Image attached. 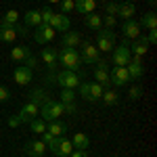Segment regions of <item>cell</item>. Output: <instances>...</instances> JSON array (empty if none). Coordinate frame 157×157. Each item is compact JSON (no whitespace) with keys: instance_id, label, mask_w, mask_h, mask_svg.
Returning <instances> with one entry per match:
<instances>
[{"instance_id":"6da1fadb","label":"cell","mask_w":157,"mask_h":157,"mask_svg":"<svg viewBox=\"0 0 157 157\" xmlns=\"http://www.w3.org/2000/svg\"><path fill=\"white\" fill-rule=\"evenodd\" d=\"M57 63H61L65 69L69 71H78L80 65H82V59H80V52L75 48H69V46H63L61 50H57Z\"/></svg>"},{"instance_id":"7a4b0ae2","label":"cell","mask_w":157,"mask_h":157,"mask_svg":"<svg viewBox=\"0 0 157 157\" xmlns=\"http://www.w3.org/2000/svg\"><path fill=\"white\" fill-rule=\"evenodd\" d=\"M63 113H65V109H63V103H61V101H52V98H48L44 105H40V109H38V115H40V120H44L46 124H48V121L59 120Z\"/></svg>"},{"instance_id":"3957f363","label":"cell","mask_w":157,"mask_h":157,"mask_svg":"<svg viewBox=\"0 0 157 157\" xmlns=\"http://www.w3.org/2000/svg\"><path fill=\"white\" fill-rule=\"evenodd\" d=\"M50 82H55V84H59L61 88H78L80 86V82H82V78H80V73L78 71H69V69H63V71H59L57 75H52L50 73L48 75Z\"/></svg>"},{"instance_id":"277c9868","label":"cell","mask_w":157,"mask_h":157,"mask_svg":"<svg viewBox=\"0 0 157 157\" xmlns=\"http://www.w3.org/2000/svg\"><path fill=\"white\" fill-rule=\"evenodd\" d=\"M103 86L97 84V82H80V97L88 101V103H97L103 97Z\"/></svg>"},{"instance_id":"5b68a950","label":"cell","mask_w":157,"mask_h":157,"mask_svg":"<svg viewBox=\"0 0 157 157\" xmlns=\"http://www.w3.org/2000/svg\"><path fill=\"white\" fill-rule=\"evenodd\" d=\"M130 59H132V52H130V40L124 38V42H121L120 46L113 48V63H115L117 67H126V65L130 63Z\"/></svg>"},{"instance_id":"8992f818","label":"cell","mask_w":157,"mask_h":157,"mask_svg":"<svg viewBox=\"0 0 157 157\" xmlns=\"http://www.w3.org/2000/svg\"><path fill=\"white\" fill-rule=\"evenodd\" d=\"M97 48H98V52H111L115 48V34H113V29H107V27L98 29Z\"/></svg>"},{"instance_id":"52a82bcc","label":"cell","mask_w":157,"mask_h":157,"mask_svg":"<svg viewBox=\"0 0 157 157\" xmlns=\"http://www.w3.org/2000/svg\"><path fill=\"white\" fill-rule=\"evenodd\" d=\"M48 149L57 157H69V153L73 151V145H71V140L65 138V136H55V140L48 145Z\"/></svg>"},{"instance_id":"ba28073f","label":"cell","mask_w":157,"mask_h":157,"mask_svg":"<svg viewBox=\"0 0 157 157\" xmlns=\"http://www.w3.org/2000/svg\"><path fill=\"white\" fill-rule=\"evenodd\" d=\"M109 78H111V84L113 86H126L130 82V75H128V69L126 67H117V65H113V69L109 71Z\"/></svg>"},{"instance_id":"9c48e42d","label":"cell","mask_w":157,"mask_h":157,"mask_svg":"<svg viewBox=\"0 0 157 157\" xmlns=\"http://www.w3.org/2000/svg\"><path fill=\"white\" fill-rule=\"evenodd\" d=\"M126 69H128L130 80H140V78H143V73H145V67H143V57L132 55V59H130V63H128V65H126Z\"/></svg>"},{"instance_id":"30bf717a","label":"cell","mask_w":157,"mask_h":157,"mask_svg":"<svg viewBox=\"0 0 157 157\" xmlns=\"http://www.w3.org/2000/svg\"><path fill=\"white\" fill-rule=\"evenodd\" d=\"M55 29L50 27V25H46V23H40L38 25V29H36V42L38 44H48V42H52L55 40Z\"/></svg>"},{"instance_id":"8fae6325","label":"cell","mask_w":157,"mask_h":157,"mask_svg":"<svg viewBox=\"0 0 157 157\" xmlns=\"http://www.w3.org/2000/svg\"><path fill=\"white\" fill-rule=\"evenodd\" d=\"M23 153L29 157H44L46 153V145L42 140H27L23 145Z\"/></svg>"},{"instance_id":"7c38bea8","label":"cell","mask_w":157,"mask_h":157,"mask_svg":"<svg viewBox=\"0 0 157 157\" xmlns=\"http://www.w3.org/2000/svg\"><path fill=\"white\" fill-rule=\"evenodd\" d=\"M40 57H42V61H44V65H46V69H48L50 73L57 69V48H52V46H46V48H42V52H40Z\"/></svg>"},{"instance_id":"4fadbf2b","label":"cell","mask_w":157,"mask_h":157,"mask_svg":"<svg viewBox=\"0 0 157 157\" xmlns=\"http://www.w3.org/2000/svg\"><path fill=\"white\" fill-rule=\"evenodd\" d=\"M80 59H84L86 63H97L101 57H98V48L92 44V42H82V55H80Z\"/></svg>"},{"instance_id":"5bb4252c","label":"cell","mask_w":157,"mask_h":157,"mask_svg":"<svg viewBox=\"0 0 157 157\" xmlns=\"http://www.w3.org/2000/svg\"><path fill=\"white\" fill-rule=\"evenodd\" d=\"M121 34H124V38H128V40H136V38L140 36V25H138V21H134V19L124 21L121 23Z\"/></svg>"},{"instance_id":"9a60e30c","label":"cell","mask_w":157,"mask_h":157,"mask_svg":"<svg viewBox=\"0 0 157 157\" xmlns=\"http://www.w3.org/2000/svg\"><path fill=\"white\" fill-rule=\"evenodd\" d=\"M13 78H15V82H17L19 86H27L29 82H32L34 73H32V69H29V67H25V65H19V67L15 69V73H13Z\"/></svg>"},{"instance_id":"2e32d148","label":"cell","mask_w":157,"mask_h":157,"mask_svg":"<svg viewBox=\"0 0 157 157\" xmlns=\"http://www.w3.org/2000/svg\"><path fill=\"white\" fill-rule=\"evenodd\" d=\"M38 109H40V107H38L36 103L27 101L23 107H21V111H19L17 115L21 117V121H32V120H36V117H38Z\"/></svg>"},{"instance_id":"e0dca14e","label":"cell","mask_w":157,"mask_h":157,"mask_svg":"<svg viewBox=\"0 0 157 157\" xmlns=\"http://www.w3.org/2000/svg\"><path fill=\"white\" fill-rule=\"evenodd\" d=\"M69 19H67V15H63V13H55L52 15V19H50V27L57 32V29H61V32H67L69 29Z\"/></svg>"},{"instance_id":"ac0fdd59","label":"cell","mask_w":157,"mask_h":157,"mask_svg":"<svg viewBox=\"0 0 157 157\" xmlns=\"http://www.w3.org/2000/svg\"><path fill=\"white\" fill-rule=\"evenodd\" d=\"M0 40L4 44H13L17 40V34H15V25H9V23H2L0 21Z\"/></svg>"},{"instance_id":"d6986e66","label":"cell","mask_w":157,"mask_h":157,"mask_svg":"<svg viewBox=\"0 0 157 157\" xmlns=\"http://www.w3.org/2000/svg\"><path fill=\"white\" fill-rule=\"evenodd\" d=\"M23 23L27 25V27H38V25L42 23L40 11H38V9H29V11L23 15Z\"/></svg>"},{"instance_id":"ffe728a7","label":"cell","mask_w":157,"mask_h":157,"mask_svg":"<svg viewBox=\"0 0 157 157\" xmlns=\"http://www.w3.org/2000/svg\"><path fill=\"white\" fill-rule=\"evenodd\" d=\"M147 50H149V44H147V38H136V42L134 44H130V52L132 55H136V57H145Z\"/></svg>"},{"instance_id":"44dd1931","label":"cell","mask_w":157,"mask_h":157,"mask_svg":"<svg viewBox=\"0 0 157 157\" xmlns=\"http://www.w3.org/2000/svg\"><path fill=\"white\" fill-rule=\"evenodd\" d=\"M71 145L73 149H82V151H88V147H90V138H88V134L84 132H75L71 138Z\"/></svg>"},{"instance_id":"7402d4cb","label":"cell","mask_w":157,"mask_h":157,"mask_svg":"<svg viewBox=\"0 0 157 157\" xmlns=\"http://www.w3.org/2000/svg\"><path fill=\"white\" fill-rule=\"evenodd\" d=\"M29 55H32L29 46H15V48L11 50V61H15V63H23Z\"/></svg>"},{"instance_id":"603a6c76","label":"cell","mask_w":157,"mask_h":157,"mask_svg":"<svg viewBox=\"0 0 157 157\" xmlns=\"http://www.w3.org/2000/svg\"><path fill=\"white\" fill-rule=\"evenodd\" d=\"M82 44V36L78 34V32H65V36H63V46H69V48H75V46H80Z\"/></svg>"},{"instance_id":"cb8c5ba5","label":"cell","mask_w":157,"mask_h":157,"mask_svg":"<svg viewBox=\"0 0 157 157\" xmlns=\"http://www.w3.org/2000/svg\"><path fill=\"white\" fill-rule=\"evenodd\" d=\"M138 25L140 27H145V29H157V15L155 11H149L143 15V19L138 21Z\"/></svg>"},{"instance_id":"d4e9b609","label":"cell","mask_w":157,"mask_h":157,"mask_svg":"<svg viewBox=\"0 0 157 157\" xmlns=\"http://www.w3.org/2000/svg\"><path fill=\"white\" fill-rule=\"evenodd\" d=\"M46 130H48V132L52 134V136H65V132H67V126H65L63 121L55 120V121H48Z\"/></svg>"},{"instance_id":"484cf974","label":"cell","mask_w":157,"mask_h":157,"mask_svg":"<svg viewBox=\"0 0 157 157\" xmlns=\"http://www.w3.org/2000/svg\"><path fill=\"white\" fill-rule=\"evenodd\" d=\"M134 13H136V9H134L132 2H124V4H120V9H117V15H120L124 21H128V19H132Z\"/></svg>"},{"instance_id":"4316f807","label":"cell","mask_w":157,"mask_h":157,"mask_svg":"<svg viewBox=\"0 0 157 157\" xmlns=\"http://www.w3.org/2000/svg\"><path fill=\"white\" fill-rule=\"evenodd\" d=\"M75 9H78V13H84V15L94 13V9H97V0H78V2H75Z\"/></svg>"},{"instance_id":"83f0119b","label":"cell","mask_w":157,"mask_h":157,"mask_svg":"<svg viewBox=\"0 0 157 157\" xmlns=\"http://www.w3.org/2000/svg\"><path fill=\"white\" fill-rule=\"evenodd\" d=\"M94 82L101 84L105 90L111 88V78H109V71H103V69H94Z\"/></svg>"},{"instance_id":"f1b7e54d","label":"cell","mask_w":157,"mask_h":157,"mask_svg":"<svg viewBox=\"0 0 157 157\" xmlns=\"http://www.w3.org/2000/svg\"><path fill=\"white\" fill-rule=\"evenodd\" d=\"M86 27H90V29H101V27H103V17L97 15V13H88V15H86Z\"/></svg>"},{"instance_id":"f546056e","label":"cell","mask_w":157,"mask_h":157,"mask_svg":"<svg viewBox=\"0 0 157 157\" xmlns=\"http://www.w3.org/2000/svg\"><path fill=\"white\" fill-rule=\"evenodd\" d=\"M101 101L105 103V105H117V101H120V94L115 92V90H111V88H107V90H103V97H101Z\"/></svg>"},{"instance_id":"4dcf8cb0","label":"cell","mask_w":157,"mask_h":157,"mask_svg":"<svg viewBox=\"0 0 157 157\" xmlns=\"http://www.w3.org/2000/svg\"><path fill=\"white\" fill-rule=\"evenodd\" d=\"M29 101H32V103H36L38 107H40V105H44V103L48 101V94H46V92H44L42 88H36V90L32 92V97H29Z\"/></svg>"},{"instance_id":"1f68e13d","label":"cell","mask_w":157,"mask_h":157,"mask_svg":"<svg viewBox=\"0 0 157 157\" xmlns=\"http://www.w3.org/2000/svg\"><path fill=\"white\" fill-rule=\"evenodd\" d=\"M46 121L44 120H40V117H36V120H32L29 121V128H32V132H36V134H42V132H46Z\"/></svg>"},{"instance_id":"d6a6232c","label":"cell","mask_w":157,"mask_h":157,"mask_svg":"<svg viewBox=\"0 0 157 157\" xmlns=\"http://www.w3.org/2000/svg\"><path fill=\"white\" fill-rule=\"evenodd\" d=\"M75 97L73 88H61V103H75Z\"/></svg>"},{"instance_id":"836d02e7","label":"cell","mask_w":157,"mask_h":157,"mask_svg":"<svg viewBox=\"0 0 157 157\" xmlns=\"http://www.w3.org/2000/svg\"><path fill=\"white\" fill-rule=\"evenodd\" d=\"M2 23H9V25L19 23V13L15 11V9H11V11H6V13H4V17H2Z\"/></svg>"},{"instance_id":"e575fe53","label":"cell","mask_w":157,"mask_h":157,"mask_svg":"<svg viewBox=\"0 0 157 157\" xmlns=\"http://www.w3.org/2000/svg\"><path fill=\"white\" fill-rule=\"evenodd\" d=\"M59 4H61V13H63V15L75 11V0H61Z\"/></svg>"},{"instance_id":"d590c367","label":"cell","mask_w":157,"mask_h":157,"mask_svg":"<svg viewBox=\"0 0 157 157\" xmlns=\"http://www.w3.org/2000/svg\"><path fill=\"white\" fill-rule=\"evenodd\" d=\"M128 97H130V101H138V98L143 97V86H132L130 88V92H128Z\"/></svg>"},{"instance_id":"8d00e7d4","label":"cell","mask_w":157,"mask_h":157,"mask_svg":"<svg viewBox=\"0 0 157 157\" xmlns=\"http://www.w3.org/2000/svg\"><path fill=\"white\" fill-rule=\"evenodd\" d=\"M105 4H107V6H105V13L115 17V15H117V9H120V4H117V2H113V0H109V2H105Z\"/></svg>"},{"instance_id":"74e56055","label":"cell","mask_w":157,"mask_h":157,"mask_svg":"<svg viewBox=\"0 0 157 157\" xmlns=\"http://www.w3.org/2000/svg\"><path fill=\"white\" fill-rule=\"evenodd\" d=\"M52 15H55V11H50V9H42V11H40V17H42V23L50 25V19H52Z\"/></svg>"},{"instance_id":"f35d334b","label":"cell","mask_w":157,"mask_h":157,"mask_svg":"<svg viewBox=\"0 0 157 157\" xmlns=\"http://www.w3.org/2000/svg\"><path fill=\"white\" fill-rule=\"evenodd\" d=\"M27 32H29V29H27V25L25 23H15V34H17V38L21 36H27Z\"/></svg>"},{"instance_id":"ab89813d","label":"cell","mask_w":157,"mask_h":157,"mask_svg":"<svg viewBox=\"0 0 157 157\" xmlns=\"http://www.w3.org/2000/svg\"><path fill=\"white\" fill-rule=\"evenodd\" d=\"M115 23H117V21H115V17H113V15H107V17H103V25H105L107 29H113V27H115Z\"/></svg>"},{"instance_id":"60d3db41","label":"cell","mask_w":157,"mask_h":157,"mask_svg":"<svg viewBox=\"0 0 157 157\" xmlns=\"http://www.w3.org/2000/svg\"><path fill=\"white\" fill-rule=\"evenodd\" d=\"M23 63H25V67H29L32 71H34V69L38 67V61H36V57H34V55H29V57H27V59H25Z\"/></svg>"},{"instance_id":"b9f144b4","label":"cell","mask_w":157,"mask_h":157,"mask_svg":"<svg viewBox=\"0 0 157 157\" xmlns=\"http://www.w3.org/2000/svg\"><path fill=\"white\" fill-rule=\"evenodd\" d=\"M11 98V92H9V88L6 86H0V103H6Z\"/></svg>"},{"instance_id":"7bdbcfd3","label":"cell","mask_w":157,"mask_h":157,"mask_svg":"<svg viewBox=\"0 0 157 157\" xmlns=\"http://www.w3.org/2000/svg\"><path fill=\"white\" fill-rule=\"evenodd\" d=\"M157 42V29H149V36H147V44H155Z\"/></svg>"},{"instance_id":"ee69618b","label":"cell","mask_w":157,"mask_h":157,"mask_svg":"<svg viewBox=\"0 0 157 157\" xmlns=\"http://www.w3.org/2000/svg\"><path fill=\"white\" fill-rule=\"evenodd\" d=\"M19 124H23L19 115H11V117H9V126H11V128H17Z\"/></svg>"},{"instance_id":"f6af8a7d","label":"cell","mask_w":157,"mask_h":157,"mask_svg":"<svg viewBox=\"0 0 157 157\" xmlns=\"http://www.w3.org/2000/svg\"><path fill=\"white\" fill-rule=\"evenodd\" d=\"M69 157H88V151H82V149H73Z\"/></svg>"},{"instance_id":"bcb514c9","label":"cell","mask_w":157,"mask_h":157,"mask_svg":"<svg viewBox=\"0 0 157 157\" xmlns=\"http://www.w3.org/2000/svg\"><path fill=\"white\" fill-rule=\"evenodd\" d=\"M94 65H97V69H103V71H109V63H107V61L98 59L97 63H94Z\"/></svg>"},{"instance_id":"7dc6e473","label":"cell","mask_w":157,"mask_h":157,"mask_svg":"<svg viewBox=\"0 0 157 157\" xmlns=\"http://www.w3.org/2000/svg\"><path fill=\"white\" fill-rule=\"evenodd\" d=\"M65 113H75V103H63Z\"/></svg>"},{"instance_id":"c3c4849f","label":"cell","mask_w":157,"mask_h":157,"mask_svg":"<svg viewBox=\"0 0 157 157\" xmlns=\"http://www.w3.org/2000/svg\"><path fill=\"white\" fill-rule=\"evenodd\" d=\"M149 4H151V6H155V4H157V0H149Z\"/></svg>"},{"instance_id":"681fc988","label":"cell","mask_w":157,"mask_h":157,"mask_svg":"<svg viewBox=\"0 0 157 157\" xmlns=\"http://www.w3.org/2000/svg\"><path fill=\"white\" fill-rule=\"evenodd\" d=\"M48 2H52V4H55V2H61V0H48Z\"/></svg>"},{"instance_id":"f907efd6","label":"cell","mask_w":157,"mask_h":157,"mask_svg":"<svg viewBox=\"0 0 157 157\" xmlns=\"http://www.w3.org/2000/svg\"><path fill=\"white\" fill-rule=\"evenodd\" d=\"M101 2H109V0H101Z\"/></svg>"},{"instance_id":"816d5d0a","label":"cell","mask_w":157,"mask_h":157,"mask_svg":"<svg viewBox=\"0 0 157 157\" xmlns=\"http://www.w3.org/2000/svg\"><path fill=\"white\" fill-rule=\"evenodd\" d=\"M126 2H130V0H126Z\"/></svg>"},{"instance_id":"f5cc1de1","label":"cell","mask_w":157,"mask_h":157,"mask_svg":"<svg viewBox=\"0 0 157 157\" xmlns=\"http://www.w3.org/2000/svg\"><path fill=\"white\" fill-rule=\"evenodd\" d=\"M25 157H29V155H25Z\"/></svg>"}]
</instances>
